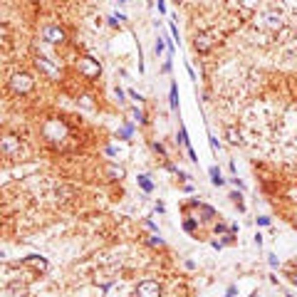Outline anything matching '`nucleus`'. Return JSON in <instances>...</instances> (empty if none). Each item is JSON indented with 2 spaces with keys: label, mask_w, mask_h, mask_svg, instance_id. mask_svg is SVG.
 <instances>
[{
  "label": "nucleus",
  "mask_w": 297,
  "mask_h": 297,
  "mask_svg": "<svg viewBox=\"0 0 297 297\" xmlns=\"http://www.w3.org/2000/svg\"><path fill=\"white\" fill-rule=\"evenodd\" d=\"M139 186L144 188V193H151V191H154V186H151V178H149V176H144V174L139 176Z\"/></svg>",
  "instance_id": "obj_7"
},
{
  "label": "nucleus",
  "mask_w": 297,
  "mask_h": 297,
  "mask_svg": "<svg viewBox=\"0 0 297 297\" xmlns=\"http://www.w3.org/2000/svg\"><path fill=\"white\" fill-rule=\"evenodd\" d=\"M37 67H42L50 77H57V70H55V65H52V62H47L45 57H37Z\"/></svg>",
  "instance_id": "obj_6"
},
{
  "label": "nucleus",
  "mask_w": 297,
  "mask_h": 297,
  "mask_svg": "<svg viewBox=\"0 0 297 297\" xmlns=\"http://www.w3.org/2000/svg\"><path fill=\"white\" fill-rule=\"evenodd\" d=\"M183 228H186V233L193 235V230H196V221H193V218H186V221H183Z\"/></svg>",
  "instance_id": "obj_10"
},
{
  "label": "nucleus",
  "mask_w": 297,
  "mask_h": 297,
  "mask_svg": "<svg viewBox=\"0 0 297 297\" xmlns=\"http://www.w3.org/2000/svg\"><path fill=\"white\" fill-rule=\"evenodd\" d=\"M235 292H238L235 287H228V295H226V297H235Z\"/></svg>",
  "instance_id": "obj_20"
},
{
  "label": "nucleus",
  "mask_w": 297,
  "mask_h": 297,
  "mask_svg": "<svg viewBox=\"0 0 297 297\" xmlns=\"http://www.w3.org/2000/svg\"><path fill=\"white\" fill-rule=\"evenodd\" d=\"M290 282H292V285H297V273H292V275H290Z\"/></svg>",
  "instance_id": "obj_21"
},
{
  "label": "nucleus",
  "mask_w": 297,
  "mask_h": 297,
  "mask_svg": "<svg viewBox=\"0 0 297 297\" xmlns=\"http://www.w3.org/2000/svg\"><path fill=\"white\" fill-rule=\"evenodd\" d=\"M17 149H20L17 137H13V134H5V137H0V151H3V154H15Z\"/></svg>",
  "instance_id": "obj_4"
},
{
  "label": "nucleus",
  "mask_w": 297,
  "mask_h": 297,
  "mask_svg": "<svg viewBox=\"0 0 297 297\" xmlns=\"http://www.w3.org/2000/svg\"><path fill=\"white\" fill-rule=\"evenodd\" d=\"M134 119H139V122H144V114H141L139 109H134Z\"/></svg>",
  "instance_id": "obj_16"
},
{
  "label": "nucleus",
  "mask_w": 297,
  "mask_h": 297,
  "mask_svg": "<svg viewBox=\"0 0 297 297\" xmlns=\"http://www.w3.org/2000/svg\"><path fill=\"white\" fill-rule=\"evenodd\" d=\"M210 181H213L215 186H223V176L218 174V169H210Z\"/></svg>",
  "instance_id": "obj_9"
},
{
  "label": "nucleus",
  "mask_w": 297,
  "mask_h": 297,
  "mask_svg": "<svg viewBox=\"0 0 297 297\" xmlns=\"http://www.w3.org/2000/svg\"><path fill=\"white\" fill-rule=\"evenodd\" d=\"M258 226H270V218H267V215H260V218H258Z\"/></svg>",
  "instance_id": "obj_12"
},
{
  "label": "nucleus",
  "mask_w": 297,
  "mask_h": 297,
  "mask_svg": "<svg viewBox=\"0 0 297 297\" xmlns=\"http://www.w3.org/2000/svg\"><path fill=\"white\" fill-rule=\"evenodd\" d=\"M33 77L28 74V72H17V74H13L10 77V89L13 92H17V94H25V92H30L33 89Z\"/></svg>",
  "instance_id": "obj_1"
},
{
  "label": "nucleus",
  "mask_w": 297,
  "mask_h": 297,
  "mask_svg": "<svg viewBox=\"0 0 297 297\" xmlns=\"http://www.w3.org/2000/svg\"><path fill=\"white\" fill-rule=\"evenodd\" d=\"M178 139H181V144H183L186 149H191V144H188V134H186V129H181V131H178Z\"/></svg>",
  "instance_id": "obj_11"
},
{
  "label": "nucleus",
  "mask_w": 297,
  "mask_h": 297,
  "mask_svg": "<svg viewBox=\"0 0 297 297\" xmlns=\"http://www.w3.org/2000/svg\"><path fill=\"white\" fill-rule=\"evenodd\" d=\"M158 13H166V3H164V0H158Z\"/></svg>",
  "instance_id": "obj_18"
},
{
  "label": "nucleus",
  "mask_w": 297,
  "mask_h": 297,
  "mask_svg": "<svg viewBox=\"0 0 297 297\" xmlns=\"http://www.w3.org/2000/svg\"><path fill=\"white\" fill-rule=\"evenodd\" d=\"M171 109H178V87L171 85Z\"/></svg>",
  "instance_id": "obj_8"
},
{
  "label": "nucleus",
  "mask_w": 297,
  "mask_h": 297,
  "mask_svg": "<svg viewBox=\"0 0 297 297\" xmlns=\"http://www.w3.org/2000/svg\"><path fill=\"white\" fill-rule=\"evenodd\" d=\"M267 262L273 265V267H278V258H275V255H267Z\"/></svg>",
  "instance_id": "obj_15"
},
{
  "label": "nucleus",
  "mask_w": 297,
  "mask_h": 297,
  "mask_svg": "<svg viewBox=\"0 0 297 297\" xmlns=\"http://www.w3.org/2000/svg\"><path fill=\"white\" fill-rule=\"evenodd\" d=\"M161 50H164V40H161V37H158V40H156V55H158V52H161Z\"/></svg>",
  "instance_id": "obj_14"
},
{
  "label": "nucleus",
  "mask_w": 297,
  "mask_h": 297,
  "mask_svg": "<svg viewBox=\"0 0 297 297\" xmlns=\"http://www.w3.org/2000/svg\"><path fill=\"white\" fill-rule=\"evenodd\" d=\"M171 35H174V40H178V30H176V25L171 22Z\"/></svg>",
  "instance_id": "obj_19"
},
{
  "label": "nucleus",
  "mask_w": 297,
  "mask_h": 297,
  "mask_svg": "<svg viewBox=\"0 0 297 297\" xmlns=\"http://www.w3.org/2000/svg\"><path fill=\"white\" fill-rule=\"evenodd\" d=\"M131 137V126H124V131H122V139H129Z\"/></svg>",
  "instance_id": "obj_13"
},
{
  "label": "nucleus",
  "mask_w": 297,
  "mask_h": 297,
  "mask_svg": "<svg viewBox=\"0 0 297 297\" xmlns=\"http://www.w3.org/2000/svg\"><path fill=\"white\" fill-rule=\"evenodd\" d=\"M137 297H161V285L156 280H144L137 287Z\"/></svg>",
  "instance_id": "obj_2"
},
{
  "label": "nucleus",
  "mask_w": 297,
  "mask_h": 297,
  "mask_svg": "<svg viewBox=\"0 0 297 297\" xmlns=\"http://www.w3.org/2000/svg\"><path fill=\"white\" fill-rule=\"evenodd\" d=\"M129 97H134V99H139V102H144V99L139 97V92H134V89H129Z\"/></svg>",
  "instance_id": "obj_17"
},
{
  "label": "nucleus",
  "mask_w": 297,
  "mask_h": 297,
  "mask_svg": "<svg viewBox=\"0 0 297 297\" xmlns=\"http://www.w3.org/2000/svg\"><path fill=\"white\" fill-rule=\"evenodd\" d=\"M79 70H82L87 77H97L102 72V65L94 57H82V60H79Z\"/></svg>",
  "instance_id": "obj_3"
},
{
  "label": "nucleus",
  "mask_w": 297,
  "mask_h": 297,
  "mask_svg": "<svg viewBox=\"0 0 297 297\" xmlns=\"http://www.w3.org/2000/svg\"><path fill=\"white\" fill-rule=\"evenodd\" d=\"M42 37H45L47 42H55V45H57V42L65 40V33H62L60 28H45V30H42Z\"/></svg>",
  "instance_id": "obj_5"
}]
</instances>
